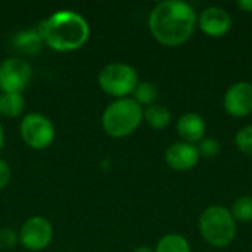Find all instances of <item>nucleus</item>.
Here are the masks:
<instances>
[{
	"instance_id": "f257e3e1",
	"label": "nucleus",
	"mask_w": 252,
	"mask_h": 252,
	"mask_svg": "<svg viewBox=\"0 0 252 252\" xmlns=\"http://www.w3.org/2000/svg\"><path fill=\"white\" fill-rule=\"evenodd\" d=\"M198 16L193 7L180 0L158 3L149 15V30L155 40L165 46H179L190 38Z\"/></svg>"
},
{
	"instance_id": "f03ea898",
	"label": "nucleus",
	"mask_w": 252,
	"mask_h": 252,
	"mask_svg": "<svg viewBox=\"0 0 252 252\" xmlns=\"http://www.w3.org/2000/svg\"><path fill=\"white\" fill-rule=\"evenodd\" d=\"M43 40L58 52L80 49L90 35L87 21L72 10H58L41 25Z\"/></svg>"
},
{
	"instance_id": "7ed1b4c3",
	"label": "nucleus",
	"mask_w": 252,
	"mask_h": 252,
	"mask_svg": "<svg viewBox=\"0 0 252 252\" xmlns=\"http://www.w3.org/2000/svg\"><path fill=\"white\" fill-rule=\"evenodd\" d=\"M142 106L130 97L112 102L102 115L103 130L112 137H124L131 134L142 123Z\"/></svg>"
},
{
	"instance_id": "20e7f679",
	"label": "nucleus",
	"mask_w": 252,
	"mask_h": 252,
	"mask_svg": "<svg viewBox=\"0 0 252 252\" xmlns=\"http://www.w3.org/2000/svg\"><path fill=\"white\" fill-rule=\"evenodd\" d=\"M199 230L210 245L224 248L235 239L236 224L232 213L226 207L213 205L201 214Z\"/></svg>"
},
{
	"instance_id": "39448f33",
	"label": "nucleus",
	"mask_w": 252,
	"mask_h": 252,
	"mask_svg": "<svg viewBox=\"0 0 252 252\" xmlns=\"http://www.w3.org/2000/svg\"><path fill=\"white\" fill-rule=\"evenodd\" d=\"M99 84L105 93L123 99L134 92L139 84V75L127 63H109L99 72Z\"/></svg>"
},
{
	"instance_id": "423d86ee",
	"label": "nucleus",
	"mask_w": 252,
	"mask_h": 252,
	"mask_svg": "<svg viewBox=\"0 0 252 252\" xmlns=\"http://www.w3.org/2000/svg\"><path fill=\"white\" fill-rule=\"evenodd\" d=\"M21 136L24 142L34 149H44L55 139V128L50 120L41 114H28L21 121Z\"/></svg>"
},
{
	"instance_id": "0eeeda50",
	"label": "nucleus",
	"mask_w": 252,
	"mask_h": 252,
	"mask_svg": "<svg viewBox=\"0 0 252 252\" xmlns=\"http://www.w3.org/2000/svg\"><path fill=\"white\" fill-rule=\"evenodd\" d=\"M32 77L31 65L21 58H9L0 63V89L7 92H18L27 89Z\"/></svg>"
},
{
	"instance_id": "6e6552de",
	"label": "nucleus",
	"mask_w": 252,
	"mask_h": 252,
	"mask_svg": "<svg viewBox=\"0 0 252 252\" xmlns=\"http://www.w3.org/2000/svg\"><path fill=\"white\" fill-rule=\"evenodd\" d=\"M19 242L30 251L44 250L53 236V229L49 220L44 217H31L28 219L19 232Z\"/></svg>"
},
{
	"instance_id": "1a4fd4ad",
	"label": "nucleus",
	"mask_w": 252,
	"mask_h": 252,
	"mask_svg": "<svg viewBox=\"0 0 252 252\" xmlns=\"http://www.w3.org/2000/svg\"><path fill=\"white\" fill-rule=\"evenodd\" d=\"M224 109L233 117H245L252 112V84L239 81L230 86L224 94Z\"/></svg>"
},
{
	"instance_id": "9d476101",
	"label": "nucleus",
	"mask_w": 252,
	"mask_h": 252,
	"mask_svg": "<svg viewBox=\"0 0 252 252\" xmlns=\"http://www.w3.org/2000/svg\"><path fill=\"white\" fill-rule=\"evenodd\" d=\"M201 30L210 37H223L232 28V18L220 6H210L199 16Z\"/></svg>"
},
{
	"instance_id": "9b49d317",
	"label": "nucleus",
	"mask_w": 252,
	"mask_h": 252,
	"mask_svg": "<svg viewBox=\"0 0 252 252\" xmlns=\"http://www.w3.org/2000/svg\"><path fill=\"white\" fill-rule=\"evenodd\" d=\"M165 161L167 164L177 171H188L193 168L199 161L198 148L192 143L186 142H176L165 151Z\"/></svg>"
},
{
	"instance_id": "f8f14e48",
	"label": "nucleus",
	"mask_w": 252,
	"mask_h": 252,
	"mask_svg": "<svg viewBox=\"0 0 252 252\" xmlns=\"http://www.w3.org/2000/svg\"><path fill=\"white\" fill-rule=\"evenodd\" d=\"M205 121L199 114L195 112H188L182 115L177 121V131L186 143H195L201 142L205 137Z\"/></svg>"
},
{
	"instance_id": "ddd939ff",
	"label": "nucleus",
	"mask_w": 252,
	"mask_h": 252,
	"mask_svg": "<svg viewBox=\"0 0 252 252\" xmlns=\"http://www.w3.org/2000/svg\"><path fill=\"white\" fill-rule=\"evenodd\" d=\"M12 43L18 52L24 55H35L41 50L43 35L34 30H24L13 35Z\"/></svg>"
},
{
	"instance_id": "4468645a",
	"label": "nucleus",
	"mask_w": 252,
	"mask_h": 252,
	"mask_svg": "<svg viewBox=\"0 0 252 252\" xmlns=\"http://www.w3.org/2000/svg\"><path fill=\"white\" fill-rule=\"evenodd\" d=\"M143 117L146 120V123L157 128V130H162L165 128L170 121H171V114L170 111L162 106V105H158V103H152L146 108V111L143 112Z\"/></svg>"
},
{
	"instance_id": "2eb2a0df",
	"label": "nucleus",
	"mask_w": 252,
	"mask_h": 252,
	"mask_svg": "<svg viewBox=\"0 0 252 252\" xmlns=\"http://www.w3.org/2000/svg\"><path fill=\"white\" fill-rule=\"evenodd\" d=\"M155 252H190V245L182 235L170 233L159 239Z\"/></svg>"
},
{
	"instance_id": "dca6fc26",
	"label": "nucleus",
	"mask_w": 252,
	"mask_h": 252,
	"mask_svg": "<svg viewBox=\"0 0 252 252\" xmlns=\"http://www.w3.org/2000/svg\"><path fill=\"white\" fill-rule=\"evenodd\" d=\"M25 100L18 92H7L1 94V114L6 117H18L24 109Z\"/></svg>"
},
{
	"instance_id": "f3484780",
	"label": "nucleus",
	"mask_w": 252,
	"mask_h": 252,
	"mask_svg": "<svg viewBox=\"0 0 252 252\" xmlns=\"http://www.w3.org/2000/svg\"><path fill=\"white\" fill-rule=\"evenodd\" d=\"M134 100L142 106V105H152L157 99V94H158V90L157 87L152 84V83H148V81H143V83H139L137 87L134 89Z\"/></svg>"
},
{
	"instance_id": "a211bd4d",
	"label": "nucleus",
	"mask_w": 252,
	"mask_h": 252,
	"mask_svg": "<svg viewBox=\"0 0 252 252\" xmlns=\"http://www.w3.org/2000/svg\"><path fill=\"white\" fill-rule=\"evenodd\" d=\"M232 216L239 221H251L252 220V196H241L233 202Z\"/></svg>"
},
{
	"instance_id": "6ab92c4d",
	"label": "nucleus",
	"mask_w": 252,
	"mask_h": 252,
	"mask_svg": "<svg viewBox=\"0 0 252 252\" xmlns=\"http://www.w3.org/2000/svg\"><path fill=\"white\" fill-rule=\"evenodd\" d=\"M236 146L247 155H252V124L238 131L235 137Z\"/></svg>"
},
{
	"instance_id": "aec40b11",
	"label": "nucleus",
	"mask_w": 252,
	"mask_h": 252,
	"mask_svg": "<svg viewBox=\"0 0 252 252\" xmlns=\"http://www.w3.org/2000/svg\"><path fill=\"white\" fill-rule=\"evenodd\" d=\"M198 152H199V157L202 155L205 158H214L220 152V143L216 137H204L199 142Z\"/></svg>"
},
{
	"instance_id": "412c9836",
	"label": "nucleus",
	"mask_w": 252,
	"mask_h": 252,
	"mask_svg": "<svg viewBox=\"0 0 252 252\" xmlns=\"http://www.w3.org/2000/svg\"><path fill=\"white\" fill-rule=\"evenodd\" d=\"M18 241H19V236L13 230H10V229L0 230V247L1 248H6V250L13 248Z\"/></svg>"
},
{
	"instance_id": "4be33fe9",
	"label": "nucleus",
	"mask_w": 252,
	"mask_h": 252,
	"mask_svg": "<svg viewBox=\"0 0 252 252\" xmlns=\"http://www.w3.org/2000/svg\"><path fill=\"white\" fill-rule=\"evenodd\" d=\"M10 168L6 161L0 159V189L6 188L10 182Z\"/></svg>"
},
{
	"instance_id": "5701e85b",
	"label": "nucleus",
	"mask_w": 252,
	"mask_h": 252,
	"mask_svg": "<svg viewBox=\"0 0 252 252\" xmlns=\"http://www.w3.org/2000/svg\"><path fill=\"white\" fill-rule=\"evenodd\" d=\"M238 6L245 12H252V0H239Z\"/></svg>"
},
{
	"instance_id": "b1692460",
	"label": "nucleus",
	"mask_w": 252,
	"mask_h": 252,
	"mask_svg": "<svg viewBox=\"0 0 252 252\" xmlns=\"http://www.w3.org/2000/svg\"><path fill=\"white\" fill-rule=\"evenodd\" d=\"M134 252H154L149 247H139V248H136Z\"/></svg>"
},
{
	"instance_id": "393cba45",
	"label": "nucleus",
	"mask_w": 252,
	"mask_h": 252,
	"mask_svg": "<svg viewBox=\"0 0 252 252\" xmlns=\"http://www.w3.org/2000/svg\"><path fill=\"white\" fill-rule=\"evenodd\" d=\"M3 139H4V133H3V127L0 126V148L3 146Z\"/></svg>"
},
{
	"instance_id": "a878e982",
	"label": "nucleus",
	"mask_w": 252,
	"mask_h": 252,
	"mask_svg": "<svg viewBox=\"0 0 252 252\" xmlns=\"http://www.w3.org/2000/svg\"><path fill=\"white\" fill-rule=\"evenodd\" d=\"M0 114H1V96H0Z\"/></svg>"
}]
</instances>
